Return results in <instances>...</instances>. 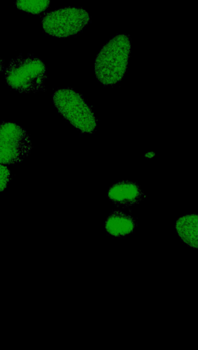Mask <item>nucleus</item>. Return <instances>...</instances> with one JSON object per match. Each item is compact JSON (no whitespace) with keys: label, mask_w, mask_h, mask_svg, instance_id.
Here are the masks:
<instances>
[{"label":"nucleus","mask_w":198,"mask_h":350,"mask_svg":"<svg viewBox=\"0 0 198 350\" xmlns=\"http://www.w3.org/2000/svg\"><path fill=\"white\" fill-rule=\"evenodd\" d=\"M7 83L19 92H36L45 88L46 67L32 55H19L12 59L5 72Z\"/></svg>","instance_id":"f03ea898"},{"label":"nucleus","mask_w":198,"mask_h":350,"mask_svg":"<svg viewBox=\"0 0 198 350\" xmlns=\"http://www.w3.org/2000/svg\"><path fill=\"white\" fill-rule=\"evenodd\" d=\"M142 194L136 183L123 180L113 185L108 191V196L117 205L131 206L140 200Z\"/></svg>","instance_id":"423d86ee"},{"label":"nucleus","mask_w":198,"mask_h":350,"mask_svg":"<svg viewBox=\"0 0 198 350\" xmlns=\"http://www.w3.org/2000/svg\"><path fill=\"white\" fill-rule=\"evenodd\" d=\"M10 179V170L7 167L0 163V192L7 187Z\"/></svg>","instance_id":"9d476101"},{"label":"nucleus","mask_w":198,"mask_h":350,"mask_svg":"<svg viewBox=\"0 0 198 350\" xmlns=\"http://www.w3.org/2000/svg\"><path fill=\"white\" fill-rule=\"evenodd\" d=\"M175 228L182 241L190 247H198V216L189 214L181 217L176 222Z\"/></svg>","instance_id":"0eeeda50"},{"label":"nucleus","mask_w":198,"mask_h":350,"mask_svg":"<svg viewBox=\"0 0 198 350\" xmlns=\"http://www.w3.org/2000/svg\"><path fill=\"white\" fill-rule=\"evenodd\" d=\"M50 0H16V7L24 12L38 14L44 12L49 5Z\"/></svg>","instance_id":"1a4fd4ad"},{"label":"nucleus","mask_w":198,"mask_h":350,"mask_svg":"<svg viewBox=\"0 0 198 350\" xmlns=\"http://www.w3.org/2000/svg\"><path fill=\"white\" fill-rule=\"evenodd\" d=\"M135 221L129 215L121 211H114L106 221V230L114 237H123L133 232Z\"/></svg>","instance_id":"6e6552de"},{"label":"nucleus","mask_w":198,"mask_h":350,"mask_svg":"<svg viewBox=\"0 0 198 350\" xmlns=\"http://www.w3.org/2000/svg\"><path fill=\"white\" fill-rule=\"evenodd\" d=\"M32 146L26 131L13 122L0 124V163L13 165L27 156Z\"/></svg>","instance_id":"39448f33"},{"label":"nucleus","mask_w":198,"mask_h":350,"mask_svg":"<svg viewBox=\"0 0 198 350\" xmlns=\"http://www.w3.org/2000/svg\"><path fill=\"white\" fill-rule=\"evenodd\" d=\"M130 51L129 38L125 34L114 36L102 47L95 62V75L100 83L114 85L122 79Z\"/></svg>","instance_id":"f257e3e1"},{"label":"nucleus","mask_w":198,"mask_h":350,"mask_svg":"<svg viewBox=\"0 0 198 350\" xmlns=\"http://www.w3.org/2000/svg\"><path fill=\"white\" fill-rule=\"evenodd\" d=\"M89 21L90 16L84 9L67 7L47 14L42 19V27L51 36L65 38L79 32Z\"/></svg>","instance_id":"20e7f679"},{"label":"nucleus","mask_w":198,"mask_h":350,"mask_svg":"<svg viewBox=\"0 0 198 350\" xmlns=\"http://www.w3.org/2000/svg\"><path fill=\"white\" fill-rule=\"evenodd\" d=\"M58 112L75 128L84 133H92L97 122L90 107L82 95L71 88L59 89L53 95Z\"/></svg>","instance_id":"7ed1b4c3"},{"label":"nucleus","mask_w":198,"mask_h":350,"mask_svg":"<svg viewBox=\"0 0 198 350\" xmlns=\"http://www.w3.org/2000/svg\"><path fill=\"white\" fill-rule=\"evenodd\" d=\"M3 69L2 60L0 59V72H1Z\"/></svg>","instance_id":"9b49d317"}]
</instances>
